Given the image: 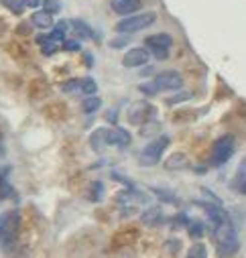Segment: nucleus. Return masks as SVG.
<instances>
[{
    "instance_id": "obj_1",
    "label": "nucleus",
    "mask_w": 246,
    "mask_h": 258,
    "mask_svg": "<svg viewBox=\"0 0 246 258\" xmlns=\"http://www.w3.org/2000/svg\"><path fill=\"white\" fill-rule=\"evenodd\" d=\"M214 240H216L220 258H232L240 248V240H238L236 228L232 226L230 220L222 222L220 226H214Z\"/></svg>"
},
{
    "instance_id": "obj_2",
    "label": "nucleus",
    "mask_w": 246,
    "mask_h": 258,
    "mask_svg": "<svg viewBox=\"0 0 246 258\" xmlns=\"http://www.w3.org/2000/svg\"><path fill=\"white\" fill-rule=\"evenodd\" d=\"M21 228V214L17 210H11L0 216V246L5 250H11L19 238Z\"/></svg>"
},
{
    "instance_id": "obj_3",
    "label": "nucleus",
    "mask_w": 246,
    "mask_h": 258,
    "mask_svg": "<svg viewBox=\"0 0 246 258\" xmlns=\"http://www.w3.org/2000/svg\"><path fill=\"white\" fill-rule=\"evenodd\" d=\"M155 19H157V15H155V13L131 15V17L122 19V21L116 25V31H118V33H127V35H131V33H139V31H143V29L151 27V25L155 23Z\"/></svg>"
},
{
    "instance_id": "obj_4",
    "label": "nucleus",
    "mask_w": 246,
    "mask_h": 258,
    "mask_svg": "<svg viewBox=\"0 0 246 258\" xmlns=\"http://www.w3.org/2000/svg\"><path fill=\"white\" fill-rule=\"evenodd\" d=\"M167 147H169V137H159V139L151 141V143L143 149V153H141V163H143L145 167L157 165V163L161 161V157H163V153H165Z\"/></svg>"
},
{
    "instance_id": "obj_5",
    "label": "nucleus",
    "mask_w": 246,
    "mask_h": 258,
    "mask_svg": "<svg viewBox=\"0 0 246 258\" xmlns=\"http://www.w3.org/2000/svg\"><path fill=\"white\" fill-rule=\"evenodd\" d=\"M232 155H234V137L224 135V137H220L214 143V149H212V165L220 167V165L228 163Z\"/></svg>"
},
{
    "instance_id": "obj_6",
    "label": "nucleus",
    "mask_w": 246,
    "mask_h": 258,
    "mask_svg": "<svg viewBox=\"0 0 246 258\" xmlns=\"http://www.w3.org/2000/svg\"><path fill=\"white\" fill-rule=\"evenodd\" d=\"M145 45H147V49H149L157 59L163 61V59L169 57V49H171V45H173V39H171V35H167V33H159V35L147 37Z\"/></svg>"
},
{
    "instance_id": "obj_7",
    "label": "nucleus",
    "mask_w": 246,
    "mask_h": 258,
    "mask_svg": "<svg viewBox=\"0 0 246 258\" xmlns=\"http://www.w3.org/2000/svg\"><path fill=\"white\" fill-rule=\"evenodd\" d=\"M153 84H155L157 92H173V90H179L183 86V78L177 72H163L155 78Z\"/></svg>"
},
{
    "instance_id": "obj_8",
    "label": "nucleus",
    "mask_w": 246,
    "mask_h": 258,
    "mask_svg": "<svg viewBox=\"0 0 246 258\" xmlns=\"http://www.w3.org/2000/svg\"><path fill=\"white\" fill-rule=\"evenodd\" d=\"M149 57H151L149 49L133 47V49H129L125 53V57H122V66H125V68H141V66H145V63L149 61Z\"/></svg>"
},
{
    "instance_id": "obj_9",
    "label": "nucleus",
    "mask_w": 246,
    "mask_h": 258,
    "mask_svg": "<svg viewBox=\"0 0 246 258\" xmlns=\"http://www.w3.org/2000/svg\"><path fill=\"white\" fill-rule=\"evenodd\" d=\"M153 114H155V108L149 102H137L129 112V120L133 124H145L153 118Z\"/></svg>"
},
{
    "instance_id": "obj_10",
    "label": "nucleus",
    "mask_w": 246,
    "mask_h": 258,
    "mask_svg": "<svg viewBox=\"0 0 246 258\" xmlns=\"http://www.w3.org/2000/svg\"><path fill=\"white\" fill-rule=\"evenodd\" d=\"M110 5H112V11L114 13L131 17V15H135L141 9V0H112Z\"/></svg>"
},
{
    "instance_id": "obj_11",
    "label": "nucleus",
    "mask_w": 246,
    "mask_h": 258,
    "mask_svg": "<svg viewBox=\"0 0 246 258\" xmlns=\"http://www.w3.org/2000/svg\"><path fill=\"white\" fill-rule=\"evenodd\" d=\"M108 145L118 147V149L129 147V145H131V135H129V131H125V128H112V131H108Z\"/></svg>"
},
{
    "instance_id": "obj_12",
    "label": "nucleus",
    "mask_w": 246,
    "mask_h": 258,
    "mask_svg": "<svg viewBox=\"0 0 246 258\" xmlns=\"http://www.w3.org/2000/svg\"><path fill=\"white\" fill-rule=\"evenodd\" d=\"M68 27L72 29V33L78 37V39H90L92 37V29H90V25L88 23H84V21H70L68 23Z\"/></svg>"
},
{
    "instance_id": "obj_13",
    "label": "nucleus",
    "mask_w": 246,
    "mask_h": 258,
    "mask_svg": "<svg viewBox=\"0 0 246 258\" xmlns=\"http://www.w3.org/2000/svg\"><path fill=\"white\" fill-rule=\"evenodd\" d=\"M31 21H33V25L39 27V29H49V27H53V15H51L49 11H37Z\"/></svg>"
},
{
    "instance_id": "obj_14",
    "label": "nucleus",
    "mask_w": 246,
    "mask_h": 258,
    "mask_svg": "<svg viewBox=\"0 0 246 258\" xmlns=\"http://www.w3.org/2000/svg\"><path fill=\"white\" fill-rule=\"evenodd\" d=\"M90 145L94 151H100L104 145H108V128H98L90 139Z\"/></svg>"
},
{
    "instance_id": "obj_15",
    "label": "nucleus",
    "mask_w": 246,
    "mask_h": 258,
    "mask_svg": "<svg viewBox=\"0 0 246 258\" xmlns=\"http://www.w3.org/2000/svg\"><path fill=\"white\" fill-rule=\"evenodd\" d=\"M49 94V86L43 82V80H35L33 84H31V90H29V96L33 98V100H39V98H45Z\"/></svg>"
},
{
    "instance_id": "obj_16",
    "label": "nucleus",
    "mask_w": 246,
    "mask_h": 258,
    "mask_svg": "<svg viewBox=\"0 0 246 258\" xmlns=\"http://www.w3.org/2000/svg\"><path fill=\"white\" fill-rule=\"evenodd\" d=\"M45 114H47V118H51V120H61V118H64V114H66V108H64V104L53 102V104H49V106L45 108Z\"/></svg>"
},
{
    "instance_id": "obj_17",
    "label": "nucleus",
    "mask_w": 246,
    "mask_h": 258,
    "mask_svg": "<svg viewBox=\"0 0 246 258\" xmlns=\"http://www.w3.org/2000/svg\"><path fill=\"white\" fill-rule=\"evenodd\" d=\"M165 167H167V169H183V167H188V159H186V155L175 153V155H171V157L167 159Z\"/></svg>"
},
{
    "instance_id": "obj_18",
    "label": "nucleus",
    "mask_w": 246,
    "mask_h": 258,
    "mask_svg": "<svg viewBox=\"0 0 246 258\" xmlns=\"http://www.w3.org/2000/svg\"><path fill=\"white\" fill-rule=\"evenodd\" d=\"M100 106H102V100H100V98H96V96H88V98L84 100V104H82V108H84V112H86V114H94Z\"/></svg>"
},
{
    "instance_id": "obj_19",
    "label": "nucleus",
    "mask_w": 246,
    "mask_h": 258,
    "mask_svg": "<svg viewBox=\"0 0 246 258\" xmlns=\"http://www.w3.org/2000/svg\"><path fill=\"white\" fill-rule=\"evenodd\" d=\"M143 222L149 224V226H155L157 222H161V210L159 208H151L143 214Z\"/></svg>"
},
{
    "instance_id": "obj_20",
    "label": "nucleus",
    "mask_w": 246,
    "mask_h": 258,
    "mask_svg": "<svg viewBox=\"0 0 246 258\" xmlns=\"http://www.w3.org/2000/svg\"><path fill=\"white\" fill-rule=\"evenodd\" d=\"M186 258H208V250H206V244L198 242L194 244L190 250H188V256Z\"/></svg>"
},
{
    "instance_id": "obj_21",
    "label": "nucleus",
    "mask_w": 246,
    "mask_h": 258,
    "mask_svg": "<svg viewBox=\"0 0 246 258\" xmlns=\"http://www.w3.org/2000/svg\"><path fill=\"white\" fill-rule=\"evenodd\" d=\"M236 185H238V189L242 193H246V159L242 161V165H240V169L236 173Z\"/></svg>"
},
{
    "instance_id": "obj_22",
    "label": "nucleus",
    "mask_w": 246,
    "mask_h": 258,
    "mask_svg": "<svg viewBox=\"0 0 246 258\" xmlns=\"http://www.w3.org/2000/svg\"><path fill=\"white\" fill-rule=\"evenodd\" d=\"M102 196H104V185H102V181H94L92 187H90V200H92V202H100Z\"/></svg>"
},
{
    "instance_id": "obj_23",
    "label": "nucleus",
    "mask_w": 246,
    "mask_h": 258,
    "mask_svg": "<svg viewBox=\"0 0 246 258\" xmlns=\"http://www.w3.org/2000/svg\"><path fill=\"white\" fill-rule=\"evenodd\" d=\"M96 90H98V86H96V82H94L92 78L82 80V88H80V92H82V94H86V96H94V94H96Z\"/></svg>"
},
{
    "instance_id": "obj_24",
    "label": "nucleus",
    "mask_w": 246,
    "mask_h": 258,
    "mask_svg": "<svg viewBox=\"0 0 246 258\" xmlns=\"http://www.w3.org/2000/svg\"><path fill=\"white\" fill-rule=\"evenodd\" d=\"M80 88H82V80H70V82L64 86V92L76 94V92H80Z\"/></svg>"
},
{
    "instance_id": "obj_25",
    "label": "nucleus",
    "mask_w": 246,
    "mask_h": 258,
    "mask_svg": "<svg viewBox=\"0 0 246 258\" xmlns=\"http://www.w3.org/2000/svg\"><path fill=\"white\" fill-rule=\"evenodd\" d=\"M190 234H192L194 238H202V236H204V224L192 222V224H190Z\"/></svg>"
},
{
    "instance_id": "obj_26",
    "label": "nucleus",
    "mask_w": 246,
    "mask_h": 258,
    "mask_svg": "<svg viewBox=\"0 0 246 258\" xmlns=\"http://www.w3.org/2000/svg\"><path fill=\"white\" fill-rule=\"evenodd\" d=\"M43 5H45V11H49L51 15H55V13L61 11V7H59L57 0H43Z\"/></svg>"
},
{
    "instance_id": "obj_27",
    "label": "nucleus",
    "mask_w": 246,
    "mask_h": 258,
    "mask_svg": "<svg viewBox=\"0 0 246 258\" xmlns=\"http://www.w3.org/2000/svg\"><path fill=\"white\" fill-rule=\"evenodd\" d=\"M5 5H7L15 15H21V13H23V7H21L23 3H17V0H5Z\"/></svg>"
},
{
    "instance_id": "obj_28",
    "label": "nucleus",
    "mask_w": 246,
    "mask_h": 258,
    "mask_svg": "<svg viewBox=\"0 0 246 258\" xmlns=\"http://www.w3.org/2000/svg\"><path fill=\"white\" fill-rule=\"evenodd\" d=\"M141 92L147 94V96H155L157 94V88H155V84H143L141 86Z\"/></svg>"
},
{
    "instance_id": "obj_29",
    "label": "nucleus",
    "mask_w": 246,
    "mask_h": 258,
    "mask_svg": "<svg viewBox=\"0 0 246 258\" xmlns=\"http://www.w3.org/2000/svg\"><path fill=\"white\" fill-rule=\"evenodd\" d=\"M64 47H66L68 51H78V49H80V43H78V41H66Z\"/></svg>"
},
{
    "instance_id": "obj_30",
    "label": "nucleus",
    "mask_w": 246,
    "mask_h": 258,
    "mask_svg": "<svg viewBox=\"0 0 246 258\" xmlns=\"http://www.w3.org/2000/svg\"><path fill=\"white\" fill-rule=\"evenodd\" d=\"M25 7H31V9H37L39 5H43V0H21Z\"/></svg>"
},
{
    "instance_id": "obj_31",
    "label": "nucleus",
    "mask_w": 246,
    "mask_h": 258,
    "mask_svg": "<svg viewBox=\"0 0 246 258\" xmlns=\"http://www.w3.org/2000/svg\"><path fill=\"white\" fill-rule=\"evenodd\" d=\"M127 41H129L127 37L125 39H114V41H110V47H114V49L116 47H122V45H127Z\"/></svg>"
},
{
    "instance_id": "obj_32",
    "label": "nucleus",
    "mask_w": 246,
    "mask_h": 258,
    "mask_svg": "<svg viewBox=\"0 0 246 258\" xmlns=\"http://www.w3.org/2000/svg\"><path fill=\"white\" fill-rule=\"evenodd\" d=\"M29 31H31L29 25H19V27H17V33H19V35H29Z\"/></svg>"
},
{
    "instance_id": "obj_33",
    "label": "nucleus",
    "mask_w": 246,
    "mask_h": 258,
    "mask_svg": "<svg viewBox=\"0 0 246 258\" xmlns=\"http://www.w3.org/2000/svg\"><path fill=\"white\" fill-rule=\"evenodd\" d=\"M0 157H5V143H3V137H0Z\"/></svg>"
}]
</instances>
